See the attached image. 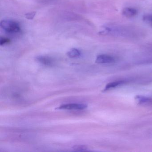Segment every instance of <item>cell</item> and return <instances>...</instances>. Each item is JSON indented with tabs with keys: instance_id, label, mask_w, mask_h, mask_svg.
<instances>
[{
	"instance_id": "6da1fadb",
	"label": "cell",
	"mask_w": 152,
	"mask_h": 152,
	"mask_svg": "<svg viewBox=\"0 0 152 152\" xmlns=\"http://www.w3.org/2000/svg\"><path fill=\"white\" fill-rule=\"evenodd\" d=\"M0 25L1 28L8 33H17L19 32L21 30L18 23L13 20H2Z\"/></svg>"
},
{
	"instance_id": "7a4b0ae2",
	"label": "cell",
	"mask_w": 152,
	"mask_h": 152,
	"mask_svg": "<svg viewBox=\"0 0 152 152\" xmlns=\"http://www.w3.org/2000/svg\"><path fill=\"white\" fill-rule=\"evenodd\" d=\"M87 105L83 104H68L60 105L57 109L60 110H83L87 107Z\"/></svg>"
},
{
	"instance_id": "3957f363",
	"label": "cell",
	"mask_w": 152,
	"mask_h": 152,
	"mask_svg": "<svg viewBox=\"0 0 152 152\" xmlns=\"http://www.w3.org/2000/svg\"><path fill=\"white\" fill-rule=\"evenodd\" d=\"M36 60L38 63L46 66H52L54 65L53 59L47 56H38L36 57Z\"/></svg>"
},
{
	"instance_id": "277c9868",
	"label": "cell",
	"mask_w": 152,
	"mask_h": 152,
	"mask_svg": "<svg viewBox=\"0 0 152 152\" xmlns=\"http://www.w3.org/2000/svg\"><path fill=\"white\" fill-rule=\"evenodd\" d=\"M115 58L111 56L107 55H99L96 58V62L97 64H110L113 63Z\"/></svg>"
},
{
	"instance_id": "5b68a950",
	"label": "cell",
	"mask_w": 152,
	"mask_h": 152,
	"mask_svg": "<svg viewBox=\"0 0 152 152\" xmlns=\"http://www.w3.org/2000/svg\"><path fill=\"white\" fill-rule=\"evenodd\" d=\"M122 13L125 17L127 18H131L137 15V11L133 8L126 7L123 9Z\"/></svg>"
},
{
	"instance_id": "8992f818",
	"label": "cell",
	"mask_w": 152,
	"mask_h": 152,
	"mask_svg": "<svg viewBox=\"0 0 152 152\" xmlns=\"http://www.w3.org/2000/svg\"><path fill=\"white\" fill-rule=\"evenodd\" d=\"M135 100L140 104H152V99L150 98L138 96L135 97Z\"/></svg>"
},
{
	"instance_id": "52a82bcc",
	"label": "cell",
	"mask_w": 152,
	"mask_h": 152,
	"mask_svg": "<svg viewBox=\"0 0 152 152\" xmlns=\"http://www.w3.org/2000/svg\"><path fill=\"white\" fill-rule=\"evenodd\" d=\"M67 56L71 58L79 57L81 56V52L77 49L72 48L67 52Z\"/></svg>"
},
{
	"instance_id": "ba28073f",
	"label": "cell",
	"mask_w": 152,
	"mask_h": 152,
	"mask_svg": "<svg viewBox=\"0 0 152 152\" xmlns=\"http://www.w3.org/2000/svg\"><path fill=\"white\" fill-rule=\"evenodd\" d=\"M124 83V81H117L114 82L110 83H108L107 85L106 86L104 89V91H106L108 90L111 89L112 88H115V87H117L119 85L122 84L123 83Z\"/></svg>"
},
{
	"instance_id": "9c48e42d",
	"label": "cell",
	"mask_w": 152,
	"mask_h": 152,
	"mask_svg": "<svg viewBox=\"0 0 152 152\" xmlns=\"http://www.w3.org/2000/svg\"><path fill=\"white\" fill-rule=\"evenodd\" d=\"M143 19L144 22L152 27V14L144 15Z\"/></svg>"
},
{
	"instance_id": "30bf717a",
	"label": "cell",
	"mask_w": 152,
	"mask_h": 152,
	"mask_svg": "<svg viewBox=\"0 0 152 152\" xmlns=\"http://www.w3.org/2000/svg\"><path fill=\"white\" fill-rule=\"evenodd\" d=\"M73 149L76 151H87V148L85 146L80 145L74 147Z\"/></svg>"
},
{
	"instance_id": "8fae6325",
	"label": "cell",
	"mask_w": 152,
	"mask_h": 152,
	"mask_svg": "<svg viewBox=\"0 0 152 152\" xmlns=\"http://www.w3.org/2000/svg\"><path fill=\"white\" fill-rule=\"evenodd\" d=\"M36 13L35 12H31V13H27L25 15V17L26 19L29 20H32L35 17Z\"/></svg>"
},
{
	"instance_id": "7c38bea8",
	"label": "cell",
	"mask_w": 152,
	"mask_h": 152,
	"mask_svg": "<svg viewBox=\"0 0 152 152\" xmlns=\"http://www.w3.org/2000/svg\"><path fill=\"white\" fill-rule=\"evenodd\" d=\"M10 42V39L7 38H1L0 41V44L1 46L7 44Z\"/></svg>"
}]
</instances>
